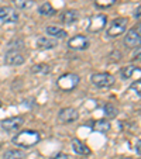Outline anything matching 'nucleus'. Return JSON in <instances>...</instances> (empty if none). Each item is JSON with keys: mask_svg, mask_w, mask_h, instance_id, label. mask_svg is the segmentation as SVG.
<instances>
[{"mask_svg": "<svg viewBox=\"0 0 141 159\" xmlns=\"http://www.w3.org/2000/svg\"><path fill=\"white\" fill-rule=\"evenodd\" d=\"M41 141V135L37 131L33 129H24V131H20L18 134H16L13 137V144L17 145L21 148H30L37 145Z\"/></svg>", "mask_w": 141, "mask_h": 159, "instance_id": "obj_1", "label": "nucleus"}, {"mask_svg": "<svg viewBox=\"0 0 141 159\" xmlns=\"http://www.w3.org/2000/svg\"><path fill=\"white\" fill-rule=\"evenodd\" d=\"M79 80H81V78L76 73H65L58 79L57 86L62 92H71L79 84Z\"/></svg>", "mask_w": 141, "mask_h": 159, "instance_id": "obj_2", "label": "nucleus"}, {"mask_svg": "<svg viewBox=\"0 0 141 159\" xmlns=\"http://www.w3.org/2000/svg\"><path fill=\"white\" fill-rule=\"evenodd\" d=\"M127 25H129V18L126 17H120L113 20L110 27L107 28V37L109 38H116V37L123 35L127 30Z\"/></svg>", "mask_w": 141, "mask_h": 159, "instance_id": "obj_3", "label": "nucleus"}, {"mask_svg": "<svg viewBox=\"0 0 141 159\" xmlns=\"http://www.w3.org/2000/svg\"><path fill=\"white\" fill-rule=\"evenodd\" d=\"M90 82L96 87H100V89H109L114 84L116 79H114L113 75L107 72H102V73H93L92 78H90Z\"/></svg>", "mask_w": 141, "mask_h": 159, "instance_id": "obj_4", "label": "nucleus"}, {"mask_svg": "<svg viewBox=\"0 0 141 159\" xmlns=\"http://www.w3.org/2000/svg\"><path fill=\"white\" fill-rule=\"evenodd\" d=\"M23 124H24V118L20 117V116H16V117H10L3 120L0 123V127L7 132H14V131H18L23 127Z\"/></svg>", "mask_w": 141, "mask_h": 159, "instance_id": "obj_5", "label": "nucleus"}, {"mask_svg": "<svg viewBox=\"0 0 141 159\" xmlns=\"http://www.w3.org/2000/svg\"><path fill=\"white\" fill-rule=\"evenodd\" d=\"M90 47V41L85 35H75L68 41V48L73 51H85Z\"/></svg>", "mask_w": 141, "mask_h": 159, "instance_id": "obj_6", "label": "nucleus"}, {"mask_svg": "<svg viewBox=\"0 0 141 159\" xmlns=\"http://www.w3.org/2000/svg\"><path fill=\"white\" fill-rule=\"evenodd\" d=\"M106 23H107V17H106L105 14L93 16L89 21L87 31H89V33H100V31L106 27Z\"/></svg>", "mask_w": 141, "mask_h": 159, "instance_id": "obj_7", "label": "nucleus"}, {"mask_svg": "<svg viewBox=\"0 0 141 159\" xmlns=\"http://www.w3.org/2000/svg\"><path fill=\"white\" fill-rule=\"evenodd\" d=\"M58 118H59V121H62L65 124L73 123V121H76L79 118V111L73 107H65L59 111Z\"/></svg>", "mask_w": 141, "mask_h": 159, "instance_id": "obj_8", "label": "nucleus"}, {"mask_svg": "<svg viewBox=\"0 0 141 159\" xmlns=\"http://www.w3.org/2000/svg\"><path fill=\"white\" fill-rule=\"evenodd\" d=\"M4 61H6L7 65H13V66H18L23 65L26 62L24 55L21 54V51H17V49H9L4 57Z\"/></svg>", "mask_w": 141, "mask_h": 159, "instance_id": "obj_9", "label": "nucleus"}, {"mask_svg": "<svg viewBox=\"0 0 141 159\" xmlns=\"http://www.w3.org/2000/svg\"><path fill=\"white\" fill-rule=\"evenodd\" d=\"M140 27H134L127 31V34L124 35V44L130 48H134L140 45Z\"/></svg>", "mask_w": 141, "mask_h": 159, "instance_id": "obj_10", "label": "nucleus"}, {"mask_svg": "<svg viewBox=\"0 0 141 159\" xmlns=\"http://www.w3.org/2000/svg\"><path fill=\"white\" fill-rule=\"evenodd\" d=\"M17 20H18V13L13 7L10 6L0 7V21L9 24V23H16Z\"/></svg>", "mask_w": 141, "mask_h": 159, "instance_id": "obj_11", "label": "nucleus"}, {"mask_svg": "<svg viewBox=\"0 0 141 159\" xmlns=\"http://www.w3.org/2000/svg\"><path fill=\"white\" fill-rule=\"evenodd\" d=\"M79 20V11L76 10H65L61 16V21H62V24L65 25H71L73 23Z\"/></svg>", "mask_w": 141, "mask_h": 159, "instance_id": "obj_12", "label": "nucleus"}, {"mask_svg": "<svg viewBox=\"0 0 141 159\" xmlns=\"http://www.w3.org/2000/svg\"><path fill=\"white\" fill-rule=\"evenodd\" d=\"M37 47L40 49H52L55 47H58V41L51 37H40L37 39Z\"/></svg>", "mask_w": 141, "mask_h": 159, "instance_id": "obj_13", "label": "nucleus"}, {"mask_svg": "<svg viewBox=\"0 0 141 159\" xmlns=\"http://www.w3.org/2000/svg\"><path fill=\"white\" fill-rule=\"evenodd\" d=\"M72 148H73V152L78 153V155H82V156L90 155V148H87V145L83 144L81 139H72Z\"/></svg>", "mask_w": 141, "mask_h": 159, "instance_id": "obj_14", "label": "nucleus"}, {"mask_svg": "<svg viewBox=\"0 0 141 159\" xmlns=\"http://www.w3.org/2000/svg\"><path fill=\"white\" fill-rule=\"evenodd\" d=\"M87 127H92V128L97 132H107V131H110V128H111L110 123L106 120L90 121V123H87Z\"/></svg>", "mask_w": 141, "mask_h": 159, "instance_id": "obj_15", "label": "nucleus"}, {"mask_svg": "<svg viewBox=\"0 0 141 159\" xmlns=\"http://www.w3.org/2000/svg\"><path fill=\"white\" fill-rule=\"evenodd\" d=\"M47 34H48V37H51V38H65L66 35H68V33H66L65 30H62V28L57 27V25H48L47 27Z\"/></svg>", "mask_w": 141, "mask_h": 159, "instance_id": "obj_16", "label": "nucleus"}, {"mask_svg": "<svg viewBox=\"0 0 141 159\" xmlns=\"http://www.w3.org/2000/svg\"><path fill=\"white\" fill-rule=\"evenodd\" d=\"M31 72L34 73V75H48L49 72H51V68H49V65H47V63H37V65H33L31 66Z\"/></svg>", "mask_w": 141, "mask_h": 159, "instance_id": "obj_17", "label": "nucleus"}, {"mask_svg": "<svg viewBox=\"0 0 141 159\" xmlns=\"http://www.w3.org/2000/svg\"><path fill=\"white\" fill-rule=\"evenodd\" d=\"M37 11H38V14H41V16H45V17H49V16H54L55 9L52 7V4H51V3H48V2H45V3L40 4L38 9H37Z\"/></svg>", "mask_w": 141, "mask_h": 159, "instance_id": "obj_18", "label": "nucleus"}, {"mask_svg": "<svg viewBox=\"0 0 141 159\" xmlns=\"http://www.w3.org/2000/svg\"><path fill=\"white\" fill-rule=\"evenodd\" d=\"M26 153L20 149H10L6 151L3 155V159H24Z\"/></svg>", "mask_w": 141, "mask_h": 159, "instance_id": "obj_19", "label": "nucleus"}, {"mask_svg": "<svg viewBox=\"0 0 141 159\" xmlns=\"http://www.w3.org/2000/svg\"><path fill=\"white\" fill-rule=\"evenodd\" d=\"M12 2H13V4L20 10L30 9V7L33 6V0H12Z\"/></svg>", "mask_w": 141, "mask_h": 159, "instance_id": "obj_20", "label": "nucleus"}, {"mask_svg": "<svg viewBox=\"0 0 141 159\" xmlns=\"http://www.w3.org/2000/svg\"><path fill=\"white\" fill-rule=\"evenodd\" d=\"M103 110H105V114L107 116V117H116L117 113H119V111H117V107L113 104V103H106Z\"/></svg>", "mask_w": 141, "mask_h": 159, "instance_id": "obj_21", "label": "nucleus"}, {"mask_svg": "<svg viewBox=\"0 0 141 159\" xmlns=\"http://www.w3.org/2000/svg\"><path fill=\"white\" fill-rule=\"evenodd\" d=\"M135 68L134 65H129V66H124L123 69H121V78L123 79H130L133 75H134V72H135Z\"/></svg>", "mask_w": 141, "mask_h": 159, "instance_id": "obj_22", "label": "nucleus"}, {"mask_svg": "<svg viewBox=\"0 0 141 159\" xmlns=\"http://www.w3.org/2000/svg\"><path fill=\"white\" fill-rule=\"evenodd\" d=\"M95 3L99 9H109L116 3V0H95Z\"/></svg>", "mask_w": 141, "mask_h": 159, "instance_id": "obj_23", "label": "nucleus"}, {"mask_svg": "<svg viewBox=\"0 0 141 159\" xmlns=\"http://www.w3.org/2000/svg\"><path fill=\"white\" fill-rule=\"evenodd\" d=\"M49 159H69V156L66 155V153H57L55 156H52V158Z\"/></svg>", "mask_w": 141, "mask_h": 159, "instance_id": "obj_24", "label": "nucleus"}, {"mask_svg": "<svg viewBox=\"0 0 141 159\" xmlns=\"http://www.w3.org/2000/svg\"><path fill=\"white\" fill-rule=\"evenodd\" d=\"M140 10H141V7H140V6H137V9H135V11H134V17L137 18V20L140 18Z\"/></svg>", "mask_w": 141, "mask_h": 159, "instance_id": "obj_25", "label": "nucleus"}, {"mask_svg": "<svg viewBox=\"0 0 141 159\" xmlns=\"http://www.w3.org/2000/svg\"><path fill=\"white\" fill-rule=\"evenodd\" d=\"M140 145H141V141H140V138L137 139V148H135V151H137V153L140 155Z\"/></svg>", "mask_w": 141, "mask_h": 159, "instance_id": "obj_26", "label": "nucleus"}, {"mask_svg": "<svg viewBox=\"0 0 141 159\" xmlns=\"http://www.w3.org/2000/svg\"><path fill=\"white\" fill-rule=\"evenodd\" d=\"M0 106H2V100H0Z\"/></svg>", "mask_w": 141, "mask_h": 159, "instance_id": "obj_27", "label": "nucleus"}]
</instances>
